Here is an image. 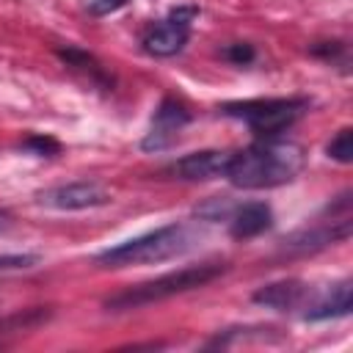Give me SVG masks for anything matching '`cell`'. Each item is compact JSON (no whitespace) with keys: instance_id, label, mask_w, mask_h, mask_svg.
<instances>
[{"instance_id":"cell-1","label":"cell","mask_w":353,"mask_h":353,"mask_svg":"<svg viewBox=\"0 0 353 353\" xmlns=\"http://www.w3.org/2000/svg\"><path fill=\"white\" fill-rule=\"evenodd\" d=\"M303 163H306V154L301 143L265 138L262 143H254L243 152H232L226 179L234 188H245V190L276 188L295 179Z\"/></svg>"},{"instance_id":"cell-2","label":"cell","mask_w":353,"mask_h":353,"mask_svg":"<svg viewBox=\"0 0 353 353\" xmlns=\"http://www.w3.org/2000/svg\"><path fill=\"white\" fill-rule=\"evenodd\" d=\"M201 240V232L188 223H168L154 232H146L141 237H132L121 245L105 248L97 254V262L102 268H130V265H154L174 259L185 251H190Z\"/></svg>"},{"instance_id":"cell-3","label":"cell","mask_w":353,"mask_h":353,"mask_svg":"<svg viewBox=\"0 0 353 353\" xmlns=\"http://www.w3.org/2000/svg\"><path fill=\"white\" fill-rule=\"evenodd\" d=\"M226 270V265H196V268H182V270H174V273H165L154 281H143L132 290H124L119 295H113L105 309L108 312H127V309H138V306H146V303H154V301H163V298H171V295H179V292H190L196 287H204L210 284L212 279H218L221 273Z\"/></svg>"},{"instance_id":"cell-4","label":"cell","mask_w":353,"mask_h":353,"mask_svg":"<svg viewBox=\"0 0 353 353\" xmlns=\"http://www.w3.org/2000/svg\"><path fill=\"white\" fill-rule=\"evenodd\" d=\"M306 108H309L306 99H251V102H229L223 105V113L243 119L262 138H276L279 132L292 127L306 113Z\"/></svg>"},{"instance_id":"cell-5","label":"cell","mask_w":353,"mask_h":353,"mask_svg":"<svg viewBox=\"0 0 353 353\" xmlns=\"http://www.w3.org/2000/svg\"><path fill=\"white\" fill-rule=\"evenodd\" d=\"M39 204L52 210H88L110 201V193L97 182H69L58 188H47L39 196Z\"/></svg>"},{"instance_id":"cell-6","label":"cell","mask_w":353,"mask_h":353,"mask_svg":"<svg viewBox=\"0 0 353 353\" xmlns=\"http://www.w3.org/2000/svg\"><path fill=\"white\" fill-rule=\"evenodd\" d=\"M229 160H232V152L204 149V152H193V154H185L182 160H176L168 168V174H174L176 179H185V182H207V179L226 176Z\"/></svg>"},{"instance_id":"cell-7","label":"cell","mask_w":353,"mask_h":353,"mask_svg":"<svg viewBox=\"0 0 353 353\" xmlns=\"http://www.w3.org/2000/svg\"><path fill=\"white\" fill-rule=\"evenodd\" d=\"M188 121H190V113H188L179 102H174V99H163V102H160V108L154 110L152 132L141 141V146H143L146 152H152V149L157 152V149L171 146V143L176 141L179 130H182Z\"/></svg>"},{"instance_id":"cell-8","label":"cell","mask_w":353,"mask_h":353,"mask_svg":"<svg viewBox=\"0 0 353 353\" xmlns=\"http://www.w3.org/2000/svg\"><path fill=\"white\" fill-rule=\"evenodd\" d=\"M229 221H232V226H229L232 237L248 240V237H256V234H262L265 229H270V223H273V210H270L265 201H251V204L237 207V210L229 215Z\"/></svg>"},{"instance_id":"cell-9","label":"cell","mask_w":353,"mask_h":353,"mask_svg":"<svg viewBox=\"0 0 353 353\" xmlns=\"http://www.w3.org/2000/svg\"><path fill=\"white\" fill-rule=\"evenodd\" d=\"M190 39V28L188 25H176V22H160L157 28H152L143 39V47L149 55H157V58H168V55H176Z\"/></svg>"},{"instance_id":"cell-10","label":"cell","mask_w":353,"mask_h":353,"mask_svg":"<svg viewBox=\"0 0 353 353\" xmlns=\"http://www.w3.org/2000/svg\"><path fill=\"white\" fill-rule=\"evenodd\" d=\"M350 234V218H339V221H331V226H317V229H301L295 234H290L284 240L287 248H298V251H309V248H323L328 243H336V240H347Z\"/></svg>"},{"instance_id":"cell-11","label":"cell","mask_w":353,"mask_h":353,"mask_svg":"<svg viewBox=\"0 0 353 353\" xmlns=\"http://www.w3.org/2000/svg\"><path fill=\"white\" fill-rule=\"evenodd\" d=\"M306 295V287L295 279H287V281H273L262 290L254 292V301L262 303V306H270V309H279V312H287L292 306H298Z\"/></svg>"},{"instance_id":"cell-12","label":"cell","mask_w":353,"mask_h":353,"mask_svg":"<svg viewBox=\"0 0 353 353\" xmlns=\"http://www.w3.org/2000/svg\"><path fill=\"white\" fill-rule=\"evenodd\" d=\"M350 306H353V298H350V281H339V284H334L331 292H328L317 306H312L303 317H306V320L345 317V314H350Z\"/></svg>"},{"instance_id":"cell-13","label":"cell","mask_w":353,"mask_h":353,"mask_svg":"<svg viewBox=\"0 0 353 353\" xmlns=\"http://www.w3.org/2000/svg\"><path fill=\"white\" fill-rule=\"evenodd\" d=\"M232 212H234L232 199H207L204 204L196 207V215L204 221H226Z\"/></svg>"},{"instance_id":"cell-14","label":"cell","mask_w":353,"mask_h":353,"mask_svg":"<svg viewBox=\"0 0 353 353\" xmlns=\"http://www.w3.org/2000/svg\"><path fill=\"white\" fill-rule=\"evenodd\" d=\"M325 152H328V157H334V160H339V163H350V160H353V132H350L347 127L339 130L336 138L325 146Z\"/></svg>"},{"instance_id":"cell-15","label":"cell","mask_w":353,"mask_h":353,"mask_svg":"<svg viewBox=\"0 0 353 353\" xmlns=\"http://www.w3.org/2000/svg\"><path fill=\"white\" fill-rule=\"evenodd\" d=\"M36 265H39L36 254H3L0 256V270H28Z\"/></svg>"},{"instance_id":"cell-16","label":"cell","mask_w":353,"mask_h":353,"mask_svg":"<svg viewBox=\"0 0 353 353\" xmlns=\"http://www.w3.org/2000/svg\"><path fill=\"white\" fill-rule=\"evenodd\" d=\"M22 146H25V149H30V152H36V154H58V149H61V143H58V141L44 138V135H30Z\"/></svg>"},{"instance_id":"cell-17","label":"cell","mask_w":353,"mask_h":353,"mask_svg":"<svg viewBox=\"0 0 353 353\" xmlns=\"http://www.w3.org/2000/svg\"><path fill=\"white\" fill-rule=\"evenodd\" d=\"M254 55H256V52H254V47H251V44H245V41H237V44H232V47L226 50V58H229V61H234V63H240V66H243V63H251V61H254Z\"/></svg>"},{"instance_id":"cell-18","label":"cell","mask_w":353,"mask_h":353,"mask_svg":"<svg viewBox=\"0 0 353 353\" xmlns=\"http://www.w3.org/2000/svg\"><path fill=\"white\" fill-rule=\"evenodd\" d=\"M196 14H199V6H176V8H171L168 19L176 22V25H190V19H193Z\"/></svg>"},{"instance_id":"cell-19","label":"cell","mask_w":353,"mask_h":353,"mask_svg":"<svg viewBox=\"0 0 353 353\" xmlns=\"http://www.w3.org/2000/svg\"><path fill=\"white\" fill-rule=\"evenodd\" d=\"M121 6H127V0H94V3L88 6V11L97 14V17H105V14H110V11H119Z\"/></svg>"},{"instance_id":"cell-20","label":"cell","mask_w":353,"mask_h":353,"mask_svg":"<svg viewBox=\"0 0 353 353\" xmlns=\"http://www.w3.org/2000/svg\"><path fill=\"white\" fill-rule=\"evenodd\" d=\"M6 226H8V215H3V212H0V232H3Z\"/></svg>"}]
</instances>
